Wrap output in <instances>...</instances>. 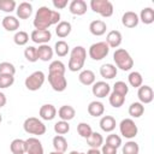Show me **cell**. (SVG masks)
Here are the masks:
<instances>
[{
    "mask_svg": "<svg viewBox=\"0 0 154 154\" xmlns=\"http://www.w3.org/2000/svg\"><path fill=\"white\" fill-rule=\"evenodd\" d=\"M60 22V13L55 10H51L47 6H41L34 18V26L37 30H48L51 25L58 24Z\"/></svg>",
    "mask_w": 154,
    "mask_h": 154,
    "instance_id": "6da1fadb",
    "label": "cell"
},
{
    "mask_svg": "<svg viewBox=\"0 0 154 154\" xmlns=\"http://www.w3.org/2000/svg\"><path fill=\"white\" fill-rule=\"evenodd\" d=\"M85 58H87L85 48L83 46H76L75 48H72V51L70 53L67 69L72 72L82 71V69L84 66V63H85Z\"/></svg>",
    "mask_w": 154,
    "mask_h": 154,
    "instance_id": "7a4b0ae2",
    "label": "cell"
},
{
    "mask_svg": "<svg viewBox=\"0 0 154 154\" xmlns=\"http://www.w3.org/2000/svg\"><path fill=\"white\" fill-rule=\"evenodd\" d=\"M113 60L116 63V67L123 71H129L134 66V60L130 53L124 48H118L113 53Z\"/></svg>",
    "mask_w": 154,
    "mask_h": 154,
    "instance_id": "3957f363",
    "label": "cell"
},
{
    "mask_svg": "<svg viewBox=\"0 0 154 154\" xmlns=\"http://www.w3.org/2000/svg\"><path fill=\"white\" fill-rule=\"evenodd\" d=\"M23 129L26 134L30 135H36V136H41L45 135L46 132V125L43 124L42 120H40L36 117H29L24 120L23 123Z\"/></svg>",
    "mask_w": 154,
    "mask_h": 154,
    "instance_id": "277c9868",
    "label": "cell"
},
{
    "mask_svg": "<svg viewBox=\"0 0 154 154\" xmlns=\"http://www.w3.org/2000/svg\"><path fill=\"white\" fill-rule=\"evenodd\" d=\"M90 8L100 16L107 18L113 14V4L108 0H91Z\"/></svg>",
    "mask_w": 154,
    "mask_h": 154,
    "instance_id": "5b68a950",
    "label": "cell"
},
{
    "mask_svg": "<svg viewBox=\"0 0 154 154\" xmlns=\"http://www.w3.org/2000/svg\"><path fill=\"white\" fill-rule=\"evenodd\" d=\"M108 53H109V47L105 41H100V42L93 43L89 47V51H88L89 57L95 61L102 60L103 58H106L108 55Z\"/></svg>",
    "mask_w": 154,
    "mask_h": 154,
    "instance_id": "8992f818",
    "label": "cell"
},
{
    "mask_svg": "<svg viewBox=\"0 0 154 154\" xmlns=\"http://www.w3.org/2000/svg\"><path fill=\"white\" fill-rule=\"evenodd\" d=\"M46 81V76L42 71H35L32 73H30L25 81H24V84H25V88L28 90H31V91H36L38 90L43 83Z\"/></svg>",
    "mask_w": 154,
    "mask_h": 154,
    "instance_id": "52a82bcc",
    "label": "cell"
},
{
    "mask_svg": "<svg viewBox=\"0 0 154 154\" xmlns=\"http://www.w3.org/2000/svg\"><path fill=\"white\" fill-rule=\"evenodd\" d=\"M119 130H120V135L125 138H129V140L136 137V135L138 132V128L131 118L123 119L119 124Z\"/></svg>",
    "mask_w": 154,
    "mask_h": 154,
    "instance_id": "ba28073f",
    "label": "cell"
},
{
    "mask_svg": "<svg viewBox=\"0 0 154 154\" xmlns=\"http://www.w3.org/2000/svg\"><path fill=\"white\" fill-rule=\"evenodd\" d=\"M48 83L51 84L52 89L58 93L64 91L67 87L66 77L63 73H49L48 72Z\"/></svg>",
    "mask_w": 154,
    "mask_h": 154,
    "instance_id": "9c48e42d",
    "label": "cell"
},
{
    "mask_svg": "<svg viewBox=\"0 0 154 154\" xmlns=\"http://www.w3.org/2000/svg\"><path fill=\"white\" fill-rule=\"evenodd\" d=\"M30 38H31L32 42L38 43V46L40 45H47L52 38V32L49 31V29L48 30H37V29H35V30L31 31Z\"/></svg>",
    "mask_w": 154,
    "mask_h": 154,
    "instance_id": "30bf717a",
    "label": "cell"
},
{
    "mask_svg": "<svg viewBox=\"0 0 154 154\" xmlns=\"http://www.w3.org/2000/svg\"><path fill=\"white\" fill-rule=\"evenodd\" d=\"M91 93L94 96L99 97V99H102V97H106L109 95L111 93V85L105 82V81H99V82H95L91 87Z\"/></svg>",
    "mask_w": 154,
    "mask_h": 154,
    "instance_id": "8fae6325",
    "label": "cell"
},
{
    "mask_svg": "<svg viewBox=\"0 0 154 154\" xmlns=\"http://www.w3.org/2000/svg\"><path fill=\"white\" fill-rule=\"evenodd\" d=\"M137 96H138V102H141L142 105L144 103H150L154 99V91L152 89V87L149 85H141L138 88V91H137Z\"/></svg>",
    "mask_w": 154,
    "mask_h": 154,
    "instance_id": "7c38bea8",
    "label": "cell"
},
{
    "mask_svg": "<svg viewBox=\"0 0 154 154\" xmlns=\"http://www.w3.org/2000/svg\"><path fill=\"white\" fill-rule=\"evenodd\" d=\"M26 144V154H43V146L41 141L36 137H29L25 140Z\"/></svg>",
    "mask_w": 154,
    "mask_h": 154,
    "instance_id": "4fadbf2b",
    "label": "cell"
},
{
    "mask_svg": "<svg viewBox=\"0 0 154 154\" xmlns=\"http://www.w3.org/2000/svg\"><path fill=\"white\" fill-rule=\"evenodd\" d=\"M140 19H138V14L134 11H126L123 16H122V24L125 28H135L137 26Z\"/></svg>",
    "mask_w": 154,
    "mask_h": 154,
    "instance_id": "5bb4252c",
    "label": "cell"
},
{
    "mask_svg": "<svg viewBox=\"0 0 154 154\" xmlns=\"http://www.w3.org/2000/svg\"><path fill=\"white\" fill-rule=\"evenodd\" d=\"M38 114L43 120H53L57 116V108L52 103H45L40 107Z\"/></svg>",
    "mask_w": 154,
    "mask_h": 154,
    "instance_id": "9a60e30c",
    "label": "cell"
},
{
    "mask_svg": "<svg viewBox=\"0 0 154 154\" xmlns=\"http://www.w3.org/2000/svg\"><path fill=\"white\" fill-rule=\"evenodd\" d=\"M122 41H123L122 32L118 31V30H111V31H108L105 42L108 45L109 48H117V47L120 46Z\"/></svg>",
    "mask_w": 154,
    "mask_h": 154,
    "instance_id": "2e32d148",
    "label": "cell"
},
{
    "mask_svg": "<svg viewBox=\"0 0 154 154\" xmlns=\"http://www.w3.org/2000/svg\"><path fill=\"white\" fill-rule=\"evenodd\" d=\"M87 2L84 0H72L69 4V10L75 16H83L87 12Z\"/></svg>",
    "mask_w": 154,
    "mask_h": 154,
    "instance_id": "e0dca14e",
    "label": "cell"
},
{
    "mask_svg": "<svg viewBox=\"0 0 154 154\" xmlns=\"http://www.w3.org/2000/svg\"><path fill=\"white\" fill-rule=\"evenodd\" d=\"M106 30H107V25L101 19H95L89 24V31L94 36H102L106 32Z\"/></svg>",
    "mask_w": 154,
    "mask_h": 154,
    "instance_id": "ac0fdd59",
    "label": "cell"
},
{
    "mask_svg": "<svg viewBox=\"0 0 154 154\" xmlns=\"http://www.w3.org/2000/svg\"><path fill=\"white\" fill-rule=\"evenodd\" d=\"M16 12H17V17L18 18L28 19L32 13V5L30 2H28V1H23L16 7Z\"/></svg>",
    "mask_w": 154,
    "mask_h": 154,
    "instance_id": "d6986e66",
    "label": "cell"
},
{
    "mask_svg": "<svg viewBox=\"0 0 154 154\" xmlns=\"http://www.w3.org/2000/svg\"><path fill=\"white\" fill-rule=\"evenodd\" d=\"M1 24H2L4 29L7 30V31H17L19 29V25H20L19 19H17V17L11 16V14L4 17L2 20H1Z\"/></svg>",
    "mask_w": 154,
    "mask_h": 154,
    "instance_id": "ffe728a7",
    "label": "cell"
},
{
    "mask_svg": "<svg viewBox=\"0 0 154 154\" xmlns=\"http://www.w3.org/2000/svg\"><path fill=\"white\" fill-rule=\"evenodd\" d=\"M36 51H37V58L42 61L51 60L53 58V54H54V51L49 45H40L36 48Z\"/></svg>",
    "mask_w": 154,
    "mask_h": 154,
    "instance_id": "44dd1931",
    "label": "cell"
},
{
    "mask_svg": "<svg viewBox=\"0 0 154 154\" xmlns=\"http://www.w3.org/2000/svg\"><path fill=\"white\" fill-rule=\"evenodd\" d=\"M76 116V111L72 106L70 105H64L58 109V117L60 118V120H65L69 122L71 119H73Z\"/></svg>",
    "mask_w": 154,
    "mask_h": 154,
    "instance_id": "7402d4cb",
    "label": "cell"
},
{
    "mask_svg": "<svg viewBox=\"0 0 154 154\" xmlns=\"http://www.w3.org/2000/svg\"><path fill=\"white\" fill-rule=\"evenodd\" d=\"M71 29H72V26H71V23L70 22H67V20H60L57 24V26H55V34H57L58 37L65 38L66 36L70 35Z\"/></svg>",
    "mask_w": 154,
    "mask_h": 154,
    "instance_id": "603a6c76",
    "label": "cell"
},
{
    "mask_svg": "<svg viewBox=\"0 0 154 154\" xmlns=\"http://www.w3.org/2000/svg\"><path fill=\"white\" fill-rule=\"evenodd\" d=\"M118 69L116 67V65L113 64H103L100 67V75L101 77H103L105 79H113L117 76Z\"/></svg>",
    "mask_w": 154,
    "mask_h": 154,
    "instance_id": "cb8c5ba5",
    "label": "cell"
},
{
    "mask_svg": "<svg viewBox=\"0 0 154 154\" xmlns=\"http://www.w3.org/2000/svg\"><path fill=\"white\" fill-rule=\"evenodd\" d=\"M99 125H100V128H101L102 131H105V132H112L116 129L117 122H116V119L112 116H103L100 119Z\"/></svg>",
    "mask_w": 154,
    "mask_h": 154,
    "instance_id": "d4e9b609",
    "label": "cell"
},
{
    "mask_svg": "<svg viewBox=\"0 0 154 154\" xmlns=\"http://www.w3.org/2000/svg\"><path fill=\"white\" fill-rule=\"evenodd\" d=\"M88 113L91 116V117H101L103 113H105V106L101 101H91L89 105H88Z\"/></svg>",
    "mask_w": 154,
    "mask_h": 154,
    "instance_id": "484cf974",
    "label": "cell"
},
{
    "mask_svg": "<svg viewBox=\"0 0 154 154\" xmlns=\"http://www.w3.org/2000/svg\"><path fill=\"white\" fill-rule=\"evenodd\" d=\"M78 81L83 85H93L95 83V73L91 70H82L78 75Z\"/></svg>",
    "mask_w": 154,
    "mask_h": 154,
    "instance_id": "4316f807",
    "label": "cell"
},
{
    "mask_svg": "<svg viewBox=\"0 0 154 154\" xmlns=\"http://www.w3.org/2000/svg\"><path fill=\"white\" fill-rule=\"evenodd\" d=\"M10 150L12 154H25V152H26L25 140L14 138L10 144Z\"/></svg>",
    "mask_w": 154,
    "mask_h": 154,
    "instance_id": "83f0119b",
    "label": "cell"
},
{
    "mask_svg": "<svg viewBox=\"0 0 154 154\" xmlns=\"http://www.w3.org/2000/svg\"><path fill=\"white\" fill-rule=\"evenodd\" d=\"M87 143L90 148H95V149H99L102 144H103V137L100 132H96V131H93L91 135L87 138Z\"/></svg>",
    "mask_w": 154,
    "mask_h": 154,
    "instance_id": "f1b7e54d",
    "label": "cell"
},
{
    "mask_svg": "<svg viewBox=\"0 0 154 154\" xmlns=\"http://www.w3.org/2000/svg\"><path fill=\"white\" fill-rule=\"evenodd\" d=\"M138 19L143 24H152L154 22V10L152 7H144L141 10Z\"/></svg>",
    "mask_w": 154,
    "mask_h": 154,
    "instance_id": "f546056e",
    "label": "cell"
},
{
    "mask_svg": "<svg viewBox=\"0 0 154 154\" xmlns=\"http://www.w3.org/2000/svg\"><path fill=\"white\" fill-rule=\"evenodd\" d=\"M53 148L57 152L65 153L66 149H67V141H66V138L64 136H61V135L54 136L53 137Z\"/></svg>",
    "mask_w": 154,
    "mask_h": 154,
    "instance_id": "4dcf8cb0",
    "label": "cell"
},
{
    "mask_svg": "<svg viewBox=\"0 0 154 154\" xmlns=\"http://www.w3.org/2000/svg\"><path fill=\"white\" fill-rule=\"evenodd\" d=\"M53 51L58 57H65V55H67V53L70 51V47H69L67 42H65L64 40H59V41L55 42Z\"/></svg>",
    "mask_w": 154,
    "mask_h": 154,
    "instance_id": "1f68e13d",
    "label": "cell"
},
{
    "mask_svg": "<svg viewBox=\"0 0 154 154\" xmlns=\"http://www.w3.org/2000/svg\"><path fill=\"white\" fill-rule=\"evenodd\" d=\"M128 81H129V84L134 88H140L143 83V77L142 75L138 72V71H132L129 73L128 76Z\"/></svg>",
    "mask_w": 154,
    "mask_h": 154,
    "instance_id": "d6a6232c",
    "label": "cell"
},
{
    "mask_svg": "<svg viewBox=\"0 0 154 154\" xmlns=\"http://www.w3.org/2000/svg\"><path fill=\"white\" fill-rule=\"evenodd\" d=\"M108 101H109V103H111L112 107L119 108V107H122V106L124 105V102H125V96H123V95H120V94H118V93H116V91H112V93L109 94Z\"/></svg>",
    "mask_w": 154,
    "mask_h": 154,
    "instance_id": "836d02e7",
    "label": "cell"
},
{
    "mask_svg": "<svg viewBox=\"0 0 154 154\" xmlns=\"http://www.w3.org/2000/svg\"><path fill=\"white\" fill-rule=\"evenodd\" d=\"M122 153L123 154H138L140 153V146L135 141H128L122 147Z\"/></svg>",
    "mask_w": 154,
    "mask_h": 154,
    "instance_id": "e575fe53",
    "label": "cell"
},
{
    "mask_svg": "<svg viewBox=\"0 0 154 154\" xmlns=\"http://www.w3.org/2000/svg\"><path fill=\"white\" fill-rule=\"evenodd\" d=\"M144 113V106L141 102H132L129 106V114L132 118H140Z\"/></svg>",
    "mask_w": 154,
    "mask_h": 154,
    "instance_id": "d590c367",
    "label": "cell"
},
{
    "mask_svg": "<svg viewBox=\"0 0 154 154\" xmlns=\"http://www.w3.org/2000/svg\"><path fill=\"white\" fill-rule=\"evenodd\" d=\"M65 71H66V67H65L64 63L60 61V60H54L48 66V72L49 73H63V75H65Z\"/></svg>",
    "mask_w": 154,
    "mask_h": 154,
    "instance_id": "8d00e7d4",
    "label": "cell"
},
{
    "mask_svg": "<svg viewBox=\"0 0 154 154\" xmlns=\"http://www.w3.org/2000/svg\"><path fill=\"white\" fill-rule=\"evenodd\" d=\"M13 41L17 46H25L29 41V34L24 30H19L14 34L13 36Z\"/></svg>",
    "mask_w": 154,
    "mask_h": 154,
    "instance_id": "74e56055",
    "label": "cell"
},
{
    "mask_svg": "<svg viewBox=\"0 0 154 154\" xmlns=\"http://www.w3.org/2000/svg\"><path fill=\"white\" fill-rule=\"evenodd\" d=\"M54 131L57 135H65L70 131V124L69 122H65V120H59L54 124Z\"/></svg>",
    "mask_w": 154,
    "mask_h": 154,
    "instance_id": "f35d334b",
    "label": "cell"
},
{
    "mask_svg": "<svg viewBox=\"0 0 154 154\" xmlns=\"http://www.w3.org/2000/svg\"><path fill=\"white\" fill-rule=\"evenodd\" d=\"M77 132H78V135H79L81 137H83V138L87 140V138L91 135L93 129H91V126H90L88 123H79V124L77 125Z\"/></svg>",
    "mask_w": 154,
    "mask_h": 154,
    "instance_id": "ab89813d",
    "label": "cell"
},
{
    "mask_svg": "<svg viewBox=\"0 0 154 154\" xmlns=\"http://www.w3.org/2000/svg\"><path fill=\"white\" fill-rule=\"evenodd\" d=\"M17 4L14 0H0V11L6 12V13H11L16 10Z\"/></svg>",
    "mask_w": 154,
    "mask_h": 154,
    "instance_id": "60d3db41",
    "label": "cell"
},
{
    "mask_svg": "<svg viewBox=\"0 0 154 154\" xmlns=\"http://www.w3.org/2000/svg\"><path fill=\"white\" fill-rule=\"evenodd\" d=\"M16 73V67L10 61H2L0 63V75H11L14 76Z\"/></svg>",
    "mask_w": 154,
    "mask_h": 154,
    "instance_id": "b9f144b4",
    "label": "cell"
},
{
    "mask_svg": "<svg viewBox=\"0 0 154 154\" xmlns=\"http://www.w3.org/2000/svg\"><path fill=\"white\" fill-rule=\"evenodd\" d=\"M24 57L30 63H35L38 60L37 58V51H36V47L34 46H28L25 49H24Z\"/></svg>",
    "mask_w": 154,
    "mask_h": 154,
    "instance_id": "7bdbcfd3",
    "label": "cell"
},
{
    "mask_svg": "<svg viewBox=\"0 0 154 154\" xmlns=\"http://www.w3.org/2000/svg\"><path fill=\"white\" fill-rule=\"evenodd\" d=\"M113 91H116V93H118V94H120L123 96H126L128 93H129V87H128V84L125 82L117 81L114 83V85H113Z\"/></svg>",
    "mask_w": 154,
    "mask_h": 154,
    "instance_id": "ee69618b",
    "label": "cell"
},
{
    "mask_svg": "<svg viewBox=\"0 0 154 154\" xmlns=\"http://www.w3.org/2000/svg\"><path fill=\"white\" fill-rule=\"evenodd\" d=\"M106 143L118 149L122 146V137L119 135H116V134H109L106 137Z\"/></svg>",
    "mask_w": 154,
    "mask_h": 154,
    "instance_id": "f6af8a7d",
    "label": "cell"
},
{
    "mask_svg": "<svg viewBox=\"0 0 154 154\" xmlns=\"http://www.w3.org/2000/svg\"><path fill=\"white\" fill-rule=\"evenodd\" d=\"M14 83V76L0 75V89H6Z\"/></svg>",
    "mask_w": 154,
    "mask_h": 154,
    "instance_id": "bcb514c9",
    "label": "cell"
},
{
    "mask_svg": "<svg viewBox=\"0 0 154 154\" xmlns=\"http://www.w3.org/2000/svg\"><path fill=\"white\" fill-rule=\"evenodd\" d=\"M100 152H101V154H117V148L105 143V144L101 146V150Z\"/></svg>",
    "mask_w": 154,
    "mask_h": 154,
    "instance_id": "7dc6e473",
    "label": "cell"
},
{
    "mask_svg": "<svg viewBox=\"0 0 154 154\" xmlns=\"http://www.w3.org/2000/svg\"><path fill=\"white\" fill-rule=\"evenodd\" d=\"M53 6L57 8V10H63V8H65L66 6H67V4H69V1L67 0H53Z\"/></svg>",
    "mask_w": 154,
    "mask_h": 154,
    "instance_id": "c3c4849f",
    "label": "cell"
},
{
    "mask_svg": "<svg viewBox=\"0 0 154 154\" xmlns=\"http://www.w3.org/2000/svg\"><path fill=\"white\" fill-rule=\"evenodd\" d=\"M6 102H7L6 95H5L2 91H0V108H1V107H4V106L6 105Z\"/></svg>",
    "mask_w": 154,
    "mask_h": 154,
    "instance_id": "681fc988",
    "label": "cell"
},
{
    "mask_svg": "<svg viewBox=\"0 0 154 154\" xmlns=\"http://www.w3.org/2000/svg\"><path fill=\"white\" fill-rule=\"evenodd\" d=\"M85 154H101V152L99 149H95V148H90Z\"/></svg>",
    "mask_w": 154,
    "mask_h": 154,
    "instance_id": "f907efd6",
    "label": "cell"
},
{
    "mask_svg": "<svg viewBox=\"0 0 154 154\" xmlns=\"http://www.w3.org/2000/svg\"><path fill=\"white\" fill-rule=\"evenodd\" d=\"M69 154H85V153H82V152H77V150H72V152H70Z\"/></svg>",
    "mask_w": 154,
    "mask_h": 154,
    "instance_id": "816d5d0a",
    "label": "cell"
},
{
    "mask_svg": "<svg viewBox=\"0 0 154 154\" xmlns=\"http://www.w3.org/2000/svg\"><path fill=\"white\" fill-rule=\"evenodd\" d=\"M49 154H64V153H61V152H57V150H54V152H51Z\"/></svg>",
    "mask_w": 154,
    "mask_h": 154,
    "instance_id": "f5cc1de1",
    "label": "cell"
},
{
    "mask_svg": "<svg viewBox=\"0 0 154 154\" xmlns=\"http://www.w3.org/2000/svg\"><path fill=\"white\" fill-rule=\"evenodd\" d=\"M1 122H2V114L0 113V123H1Z\"/></svg>",
    "mask_w": 154,
    "mask_h": 154,
    "instance_id": "db71d44e",
    "label": "cell"
}]
</instances>
